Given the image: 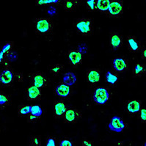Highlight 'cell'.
<instances>
[{
  "label": "cell",
  "instance_id": "1",
  "mask_svg": "<svg viewBox=\"0 0 146 146\" xmlns=\"http://www.w3.org/2000/svg\"><path fill=\"white\" fill-rule=\"evenodd\" d=\"M74 27L79 35L88 36L93 32V22L90 19H78L74 23Z\"/></svg>",
  "mask_w": 146,
  "mask_h": 146
},
{
  "label": "cell",
  "instance_id": "2",
  "mask_svg": "<svg viewBox=\"0 0 146 146\" xmlns=\"http://www.w3.org/2000/svg\"><path fill=\"white\" fill-rule=\"evenodd\" d=\"M36 32L39 34H49L53 29V23L49 19H38L35 21Z\"/></svg>",
  "mask_w": 146,
  "mask_h": 146
},
{
  "label": "cell",
  "instance_id": "3",
  "mask_svg": "<svg viewBox=\"0 0 146 146\" xmlns=\"http://www.w3.org/2000/svg\"><path fill=\"white\" fill-rule=\"evenodd\" d=\"M123 2L121 1H111L109 10L107 13V15L111 17H119L123 15Z\"/></svg>",
  "mask_w": 146,
  "mask_h": 146
},
{
  "label": "cell",
  "instance_id": "4",
  "mask_svg": "<svg viewBox=\"0 0 146 146\" xmlns=\"http://www.w3.org/2000/svg\"><path fill=\"white\" fill-rule=\"evenodd\" d=\"M110 99V91L107 88H98L93 95V100L97 104H104Z\"/></svg>",
  "mask_w": 146,
  "mask_h": 146
},
{
  "label": "cell",
  "instance_id": "5",
  "mask_svg": "<svg viewBox=\"0 0 146 146\" xmlns=\"http://www.w3.org/2000/svg\"><path fill=\"white\" fill-rule=\"evenodd\" d=\"M29 78L33 82V85L38 88H43L46 86L48 83V79L41 73H34L29 75Z\"/></svg>",
  "mask_w": 146,
  "mask_h": 146
},
{
  "label": "cell",
  "instance_id": "6",
  "mask_svg": "<svg viewBox=\"0 0 146 146\" xmlns=\"http://www.w3.org/2000/svg\"><path fill=\"white\" fill-rule=\"evenodd\" d=\"M82 117V114L75 109H69L63 116L64 122L67 123H76Z\"/></svg>",
  "mask_w": 146,
  "mask_h": 146
},
{
  "label": "cell",
  "instance_id": "7",
  "mask_svg": "<svg viewBox=\"0 0 146 146\" xmlns=\"http://www.w3.org/2000/svg\"><path fill=\"white\" fill-rule=\"evenodd\" d=\"M125 127V124L124 123L123 120L118 116L112 117L110 124H109V129L115 132H121L123 131Z\"/></svg>",
  "mask_w": 146,
  "mask_h": 146
},
{
  "label": "cell",
  "instance_id": "8",
  "mask_svg": "<svg viewBox=\"0 0 146 146\" xmlns=\"http://www.w3.org/2000/svg\"><path fill=\"white\" fill-rule=\"evenodd\" d=\"M68 57L70 64L74 67H76L82 62V54L78 50H70V51H69L68 54Z\"/></svg>",
  "mask_w": 146,
  "mask_h": 146
},
{
  "label": "cell",
  "instance_id": "9",
  "mask_svg": "<svg viewBox=\"0 0 146 146\" xmlns=\"http://www.w3.org/2000/svg\"><path fill=\"white\" fill-rule=\"evenodd\" d=\"M41 98V91L39 88L32 85L27 90V99L29 101H37Z\"/></svg>",
  "mask_w": 146,
  "mask_h": 146
},
{
  "label": "cell",
  "instance_id": "10",
  "mask_svg": "<svg viewBox=\"0 0 146 146\" xmlns=\"http://www.w3.org/2000/svg\"><path fill=\"white\" fill-rule=\"evenodd\" d=\"M67 110L65 103L62 101H57L54 104V112L56 119L60 118L64 116Z\"/></svg>",
  "mask_w": 146,
  "mask_h": 146
},
{
  "label": "cell",
  "instance_id": "11",
  "mask_svg": "<svg viewBox=\"0 0 146 146\" xmlns=\"http://www.w3.org/2000/svg\"><path fill=\"white\" fill-rule=\"evenodd\" d=\"M127 48L131 52H137L142 49V45L136 37L129 36L127 38Z\"/></svg>",
  "mask_w": 146,
  "mask_h": 146
},
{
  "label": "cell",
  "instance_id": "12",
  "mask_svg": "<svg viewBox=\"0 0 146 146\" xmlns=\"http://www.w3.org/2000/svg\"><path fill=\"white\" fill-rule=\"evenodd\" d=\"M13 80V74L10 68L4 70L0 75V81L4 85H10Z\"/></svg>",
  "mask_w": 146,
  "mask_h": 146
},
{
  "label": "cell",
  "instance_id": "13",
  "mask_svg": "<svg viewBox=\"0 0 146 146\" xmlns=\"http://www.w3.org/2000/svg\"><path fill=\"white\" fill-rule=\"evenodd\" d=\"M54 91L56 95H57L58 96L67 97L70 93V88L65 84L62 83V84H60L56 86Z\"/></svg>",
  "mask_w": 146,
  "mask_h": 146
},
{
  "label": "cell",
  "instance_id": "14",
  "mask_svg": "<svg viewBox=\"0 0 146 146\" xmlns=\"http://www.w3.org/2000/svg\"><path fill=\"white\" fill-rule=\"evenodd\" d=\"M101 79V74L98 69H90L87 72V79L92 84L98 82Z\"/></svg>",
  "mask_w": 146,
  "mask_h": 146
},
{
  "label": "cell",
  "instance_id": "15",
  "mask_svg": "<svg viewBox=\"0 0 146 146\" xmlns=\"http://www.w3.org/2000/svg\"><path fill=\"white\" fill-rule=\"evenodd\" d=\"M113 67L119 72H123L128 67V61L123 58H116L113 60Z\"/></svg>",
  "mask_w": 146,
  "mask_h": 146
},
{
  "label": "cell",
  "instance_id": "16",
  "mask_svg": "<svg viewBox=\"0 0 146 146\" xmlns=\"http://www.w3.org/2000/svg\"><path fill=\"white\" fill-rule=\"evenodd\" d=\"M141 102L138 100H131L128 102L127 110L130 115H134L140 110Z\"/></svg>",
  "mask_w": 146,
  "mask_h": 146
},
{
  "label": "cell",
  "instance_id": "17",
  "mask_svg": "<svg viewBox=\"0 0 146 146\" xmlns=\"http://www.w3.org/2000/svg\"><path fill=\"white\" fill-rule=\"evenodd\" d=\"M110 44L113 49H117L123 44V38L117 33H113L110 36Z\"/></svg>",
  "mask_w": 146,
  "mask_h": 146
},
{
  "label": "cell",
  "instance_id": "18",
  "mask_svg": "<svg viewBox=\"0 0 146 146\" xmlns=\"http://www.w3.org/2000/svg\"><path fill=\"white\" fill-rule=\"evenodd\" d=\"M62 81L68 86H72L76 82V76L73 72H68L64 75Z\"/></svg>",
  "mask_w": 146,
  "mask_h": 146
},
{
  "label": "cell",
  "instance_id": "19",
  "mask_svg": "<svg viewBox=\"0 0 146 146\" xmlns=\"http://www.w3.org/2000/svg\"><path fill=\"white\" fill-rule=\"evenodd\" d=\"M146 72V66L143 64H137L133 68V76L135 77H140Z\"/></svg>",
  "mask_w": 146,
  "mask_h": 146
},
{
  "label": "cell",
  "instance_id": "20",
  "mask_svg": "<svg viewBox=\"0 0 146 146\" xmlns=\"http://www.w3.org/2000/svg\"><path fill=\"white\" fill-rule=\"evenodd\" d=\"M110 2L111 1L110 0H98L97 1V9L107 14L110 7Z\"/></svg>",
  "mask_w": 146,
  "mask_h": 146
},
{
  "label": "cell",
  "instance_id": "21",
  "mask_svg": "<svg viewBox=\"0 0 146 146\" xmlns=\"http://www.w3.org/2000/svg\"><path fill=\"white\" fill-rule=\"evenodd\" d=\"M118 75L115 73L112 72V71H107L106 74V80L110 84H115L118 82Z\"/></svg>",
  "mask_w": 146,
  "mask_h": 146
},
{
  "label": "cell",
  "instance_id": "22",
  "mask_svg": "<svg viewBox=\"0 0 146 146\" xmlns=\"http://www.w3.org/2000/svg\"><path fill=\"white\" fill-rule=\"evenodd\" d=\"M78 6L77 1H74V0H69V1H65L64 2V8L67 11H73L76 10Z\"/></svg>",
  "mask_w": 146,
  "mask_h": 146
},
{
  "label": "cell",
  "instance_id": "23",
  "mask_svg": "<svg viewBox=\"0 0 146 146\" xmlns=\"http://www.w3.org/2000/svg\"><path fill=\"white\" fill-rule=\"evenodd\" d=\"M11 102V99L9 98L8 96L4 94L3 93H1L0 94V107L1 109H4L5 106L8 105Z\"/></svg>",
  "mask_w": 146,
  "mask_h": 146
},
{
  "label": "cell",
  "instance_id": "24",
  "mask_svg": "<svg viewBox=\"0 0 146 146\" xmlns=\"http://www.w3.org/2000/svg\"><path fill=\"white\" fill-rule=\"evenodd\" d=\"M32 110V106H28V105H22L20 106L19 108V115H29L31 114Z\"/></svg>",
  "mask_w": 146,
  "mask_h": 146
},
{
  "label": "cell",
  "instance_id": "25",
  "mask_svg": "<svg viewBox=\"0 0 146 146\" xmlns=\"http://www.w3.org/2000/svg\"><path fill=\"white\" fill-rule=\"evenodd\" d=\"M42 114H43V110H42V108L40 106H38V105L32 106L31 115L36 116V117H40Z\"/></svg>",
  "mask_w": 146,
  "mask_h": 146
},
{
  "label": "cell",
  "instance_id": "26",
  "mask_svg": "<svg viewBox=\"0 0 146 146\" xmlns=\"http://www.w3.org/2000/svg\"><path fill=\"white\" fill-rule=\"evenodd\" d=\"M62 68H63V65L62 64H55V65H53L51 67V68H50V72L52 73V74H54V75H56V74H59L62 70Z\"/></svg>",
  "mask_w": 146,
  "mask_h": 146
},
{
  "label": "cell",
  "instance_id": "27",
  "mask_svg": "<svg viewBox=\"0 0 146 146\" xmlns=\"http://www.w3.org/2000/svg\"><path fill=\"white\" fill-rule=\"evenodd\" d=\"M86 7L90 11H94L97 9V1L88 0L86 2Z\"/></svg>",
  "mask_w": 146,
  "mask_h": 146
},
{
  "label": "cell",
  "instance_id": "28",
  "mask_svg": "<svg viewBox=\"0 0 146 146\" xmlns=\"http://www.w3.org/2000/svg\"><path fill=\"white\" fill-rule=\"evenodd\" d=\"M12 47H13V43H12V42H9V43H7L3 46L2 51H1V52H2L3 54L5 55V56H7V55L9 53H11V49H12Z\"/></svg>",
  "mask_w": 146,
  "mask_h": 146
},
{
  "label": "cell",
  "instance_id": "29",
  "mask_svg": "<svg viewBox=\"0 0 146 146\" xmlns=\"http://www.w3.org/2000/svg\"><path fill=\"white\" fill-rule=\"evenodd\" d=\"M30 143L33 146H40L41 145V139L40 137L38 136H35L33 137L30 139Z\"/></svg>",
  "mask_w": 146,
  "mask_h": 146
},
{
  "label": "cell",
  "instance_id": "30",
  "mask_svg": "<svg viewBox=\"0 0 146 146\" xmlns=\"http://www.w3.org/2000/svg\"><path fill=\"white\" fill-rule=\"evenodd\" d=\"M6 57H7V60H9L10 62H13V61L17 60L18 54L16 52H11V53H9Z\"/></svg>",
  "mask_w": 146,
  "mask_h": 146
},
{
  "label": "cell",
  "instance_id": "31",
  "mask_svg": "<svg viewBox=\"0 0 146 146\" xmlns=\"http://www.w3.org/2000/svg\"><path fill=\"white\" fill-rule=\"evenodd\" d=\"M78 51L82 54H85L88 52V46L86 43H82L78 47Z\"/></svg>",
  "mask_w": 146,
  "mask_h": 146
},
{
  "label": "cell",
  "instance_id": "32",
  "mask_svg": "<svg viewBox=\"0 0 146 146\" xmlns=\"http://www.w3.org/2000/svg\"><path fill=\"white\" fill-rule=\"evenodd\" d=\"M139 118L142 122L146 123V109L141 110L139 112Z\"/></svg>",
  "mask_w": 146,
  "mask_h": 146
},
{
  "label": "cell",
  "instance_id": "33",
  "mask_svg": "<svg viewBox=\"0 0 146 146\" xmlns=\"http://www.w3.org/2000/svg\"><path fill=\"white\" fill-rule=\"evenodd\" d=\"M60 146H73L72 142L68 139H64L61 141Z\"/></svg>",
  "mask_w": 146,
  "mask_h": 146
},
{
  "label": "cell",
  "instance_id": "34",
  "mask_svg": "<svg viewBox=\"0 0 146 146\" xmlns=\"http://www.w3.org/2000/svg\"><path fill=\"white\" fill-rule=\"evenodd\" d=\"M38 5H46V4H54L58 3V1L57 0H49V1H38Z\"/></svg>",
  "mask_w": 146,
  "mask_h": 146
},
{
  "label": "cell",
  "instance_id": "35",
  "mask_svg": "<svg viewBox=\"0 0 146 146\" xmlns=\"http://www.w3.org/2000/svg\"><path fill=\"white\" fill-rule=\"evenodd\" d=\"M46 146H55V139L54 137H50L47 139Z\"/></svg>",
  "mask_w": 146,
  "mask_h": 146
},
{
  "label": "cell",
  "instance_id": "36",
  "mask_svg": "<svg viewBox=\"0 0 146 146\" xmlns=\"http://www.w3.org/2000/svg\"><path fill=\"white\" fill-rule=\"evenodd\" d=\"M27 119L29 122H35V121H37L38 119H40V117H36V116H34V115L30 114V115H29V116H28Z\"/></svg>",
  "mask_w": 146,
  "mask_h": 146
},
{
  "label": "cell",
  "instance_id": "37",
  "mask_svg": "<svg viewBox=\"0 0 146 146\" xmlns=\"http://www.w3.org/2000/svg\"><path fill=\"white\" fill-rule=\"evenodd\" d=\"M48 13L49 14V15H54V14L56 13V9H55L54 7H50L49 9H48Z\"/></svg>",
  "mask_w": 146,
  "mask_h": 146
},
{
  "label": "cell",
  "instance_id": "38",
  "mask_svg": "<svg viewBox=\"0 0 146 146\" xmlns=\"http://www.w3.org/2000/svg\"><path fill=\"white\" fill-rule=\"evenodd\" d=\"M10 62H10L9 60H4V61L1 62V63H2V65H3L4 66H5V67L9 68V67H10Z\"/></svg>",
  "mask_w": 146,
  "mask_h": 146
},
{
  "label": "cell",
  "instance_id": "39",
  "mask_svg": "<svg viewBox=\"0 0 146 146\" xmlns=\"http://www.w3.org/2000/svg\"><path fill=\"white\" fill-rule=\"evenodd\" d=\"M82 145L83 146H93V144L91 143V142H90V141L84 140L82 142Z\"/></svg>",
  "mask_w": 146,
  "mask_h": 146
},
{
  "label": "cell",
  "instance_id": "40",
  "mask_svg": "<svg viewBox=\"0 0 146 146\" xmlns=\"http://www.w3.org/2000/svg\"><path fill=\"white\" fill-rule=\"evenodd\" d=\"M16 76H17L18 80H19V82H23V80H24V78H23L22 74H16Z\"/></svg>",
  "mask_w": 146,
  "mask_h": 146
},
{
  "label": "cell",
  "instance_id": "41",
  "mask_svg": "<svg viewBox=\"0 0 146 146\" xmlns=\"http://www.w3.org/2000/svg\"><path fill=\"white\" fill-rule=\"evenodd\" d=\"M142 57L143 59H146V49L143 50V52H142Z\"/></svg>",
  "mask_w": 146,
  "mask_h": 146
},
{
  "label": "cell",
  "instance_id": "42",
  "mask_svg": "<svg viewBox=\"0 0 146 146\" xmlns=\"http://www.w3.org/2000/svg\"><path fill=\"white\" fill-rule=\"evenodd\" d=\"M123 142H118V143H117V145H119V146L123 145Z\"/></svg>",
  "mask_w": 146,
  "mask_h": 146
},
{
  "label": "cell",
  "instance_id": "43",
  "mask_svg": "<svg viewBox=\"0 0 146 146\" xmlns=\"http://www.w3.org/2000/svg\"><path fill=\"white\" fill-rule=\"evenodd\" d=\"M145 146H146V142H145Z\"/></svg>",
  "mask_w": 146,
  "mask_h": 146
}]
</instances>
